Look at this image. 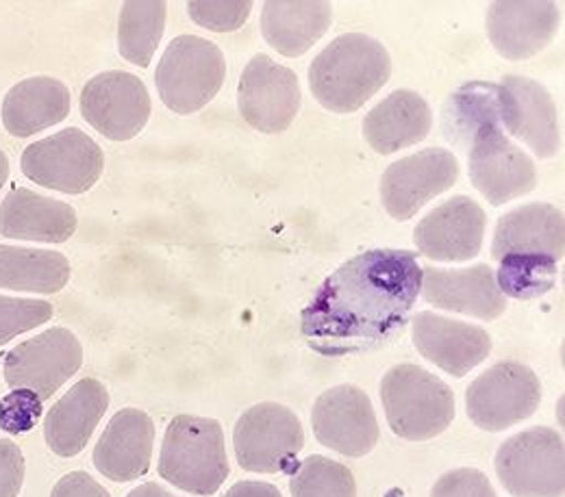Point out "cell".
<instances>
[{"label": "cell", "instance_id": "31", "mask_svg": "<svg viewBox=\"0 0 565 497\" xmlns=\"http://www.w3.org/2000/svg\"><path fill=\"white\" fill-rule=\"evenodd\" d=\"M291 497H356L353 472L322 454H311L291 472Z\"/></svg>", "mask_w": 565, "mask_h": 497}, {"label": "cell", "instance_id": "39", "mask_svg": "<svg viewBox=\"0 0 565 497\" xmlns=\"http://www.w3.org/2000/svg\"><path fill=\"white\" fill-rule=\"evenodd\" d=\"M224 497H282L281 491L275 485L268 483H253V480H244V483H235Z\"/></svg>", "mask_w": 565, "mask_h": 497}, {"label": "cell", "instance_id": "17", "mask_svg": "<svg viewBox=\"0 0 565 497\" xmlns=\"http://www.w3.org/2000/svg\"><path fill=\"white\" fill-rule=\"evenodd\" d=\"M562 11L551 0H498L488 11V35L509 62L540 55L557 35Z\"/></svg>", "mask_w": 565, "mask_h": 497}, {"label": "cell", "instance_id": "32", "mask_svg": "<svg viewBox=\"0 0 565 497\" xmlns=\"http://www.w3.org/2000/svg\"><path fill=\"white\" fill-rule=\"evenodd\" d=\"M495 283L502 295L533 300L557 283V261L548 257H502Z\"/></svg>", "mask_w": 565, "mask_h": 497}, {"label": "cell", "instance_id": "10", "mask_svg": "<svg viewBox=\"0 0 565 497\" xmlns=\"http://www.w3.org/2000/svg\"><path fill=\"white\" fill-rule=\"evenodd\" d=\"M103 168L100 145L76 127L31 143L22 152V174L29 181L71 196L89 192Z\"/></svg>", "mask_w": 565, "mask_h": 497}, {"label": "cell", "instance_id": "20", "mask_svg": "<svg viewBox=\"0 0 565 497\" xmlns=\"http://www.w3.org/2000/svg\"><path fill=\"white\" fill-rule=\"evenodd\" d=\"M424 300L437 309L470 315L483 322H494L507 311V298L495 283V272L486 266H472L463 270L423 268Z\"/></svg>", "mask_w": 565, "mask_h": 497}, {"label": "cell", "instance_id": "28", "mask_svg": "<svg viewBox=\"0 0 565 497\" xmlns=\"http://www.w3.org/2000/svg\"><path fill=\"white\" fill-rule=\"evenodd\" d=\"M71 281V263L62 252L0 246V289L57 293Z\"/></svg>", "mask_w": 565, "mask_h": 497}, {"label": "cell", "instance_id": "26", "mask_svg": "<svg viewBox=\"0 0 565 497\" xmlns=\"http://www.w3.org/2000/svg\"><path fill=\"white\" fill-rule=\"evenodd\" d=\"M433 127L430 107L412 89H396L363 120V136L379 154H394L423 142Z\"/></svg>", "mask_w": 565, "mask_h": 497}, {"label": "cell", "instance_id": "3", "mask_svg": "<svg viewBox=\"0 0 565 497\" xmlns=\"http://www.w3.org/2000/svg\"><path fill=\"white\" fill-rule=\"evenodd\" d=\"M224 432L215 420L179 415L161 443L159 476L194 496H213L228 478Z\"/></svg>", "mask_w": 565, "mask_h": 497}, {"label": "cell", "instance_id": "15", "mask_svg": "<svg viewBox=\"0 0 565 497\" xmlns=\"http://www.w3.org/2000/svg\"><path fill=\"white\" fill-rule=\"evenodd\" d=\"M498 116L504 129L540 159H551L559 152L562 129L557 107L542 83L507 74L498 85Z\"/></svg>", "mask_w": 565, "mask_h": 497}, {"label": "cell", "instance_id": "16", "mask_svg": "<svg viewBox=\"0 0 565 497\" xmlns=\"http://www.w3.org/2000/svg\"><path fill=\"white\" fill-rule=\"evenodd\" d=\"M316 439L349 458H361L379 443V422L367 393L354 385L324 391L311 411Z\"/></svg>", "mask_w": 565, "mask_h": 497}, {"label": "cell", "instance_id": "1", "mask_svg": "<svg viewBox=\"0 0 565 497\" xmlns=\"http://www.w3.org/2000/svg\"><path fill=\"white\" fill-rule=\"evenodd\" d=\"M423 287L409 250H367L320 284L300 315V331L318 355L340 358L374 350L403 333Z\"/></svg>", "mask_w": 565, "mask_h": 497}, {"label": "cell", "instance_id": "19", "mask_svg": "<svg viewBox=\"0 0 565 497\" xmlns=\"http://www.w3.org/2000/svg\"><path fill=\"white\" fill-rule=\"evenodd\" d=\"M418 353L446 374L463 378L492 353V337L481 326L423 311L412 322Z\"/></svg>", "mask_w": 565, "mask_h": 497}, {"label": "cell", "instance_id": "29", "mask_svg": "<svg viewBox=\"0 0 565 497\" xmlns=\"http://www.w3.org/2000/svg\"><path fill=\"white\" fill-rule=\"evenodd\" d=\"M166 9L163 0H129L122 4L118 20V51L129 64L138 68L150 66L166 31Z\"/></svg>", "mask_w": 565, "mask_h": 497}, {"label": "cell", "instance_id": "18", "mask_svg": "<svg viewBox=\"0 0 565 497\" xmlns=\"http://www.w3.org/2000/svg\"><path fill=\"white\" fill-rule=\"evenodd\" d=\"M486 212L468 196H455L424 215L414 230L420 255L439 263H463L483 248Z\"/></svg>", "mask_w": 565, "mask_h": 497}, {"label": "cell", "instance_id": "12", "mask_svg": "<svg viewBox=\"0 0 565 497\" xmlns=\"http://www.w3.org/2000/svg\"><path fill=\"white\" fill-rule=\"evenodd\" d=\"M83 365V348L68 328H51L18 344L4 356V380L11 389H31L53 398Z\"/></svg>", "mask_w": 565, "mask_h": 497}, {"label": "cell", "instance_id": "11", "mask_svg": "<svg viewBox=\"0 0 565 497\" xmlns=\"http://www.w3.org/2000/svg\"><path fill=\"white\" fill-rule=\"evenodd\" d=\"M81 116L107 140L129 142L150 118L148 89L131 72H103L83 87Z\"/></svg>", "mask_w": 565, "mask_h": 497}, {"label": "cell", "instance_id": "41", "mask_svg": "<svg viewBox=\"0 0 565 497\" xmlns=\"http://www.w3.org/2000/svg\"><path fill=\"white\" fill-rule=\"evenodd\" d=\"M7 176H9V159H7V154L0 150V187L7 183Z\"/></svg>", "mask_w": 565, "mask_h": 497}, {"label": "cell", "instance_id": "23", "mask_svg": "<svg viewBox=\"0 0 565 497\" xmlns=\"http://www.w3.org/2000/svg\"><path fill=\"white\" fill-rule=\"evenodd\" d=\"M107 409L109 393L105 385L96 378L78 380L44 418V439L49 447L64 458L81 454Z\"/></svg>", "mask_w": 565, "mask_h": 497}, {"label": "cell", "instance_id": "2", "mask_svg": "<svg viewBox=\"0 0 565 497\" xmlns=\"http://www.w3.org/2000/svg\"><path fill=\"white\" fill-rule=\"evenodd\" d=\"M392 74L387 48L363 33L335 37L309 66V87L316 100L333 114L361 109Z\"/></svg>", "mask_w": 565, "mask_h": 497}, {"label": "cell", "instance_id": "34", "mask_svg": "<svg viewBox=\"0 0 565 497\" xmlns=\"http://www.w3.org/2000/svg\"><path fill=\"white\" fill-rule=\"evenodd\" d=\"M188 11L196 24L210 31L233 33L242 29L244 22L250 18L253 2L250 0H235V2L233 0H222V2L192 0L188 2Z\"/></svg>", "mask_w": 565, "mask_h": 497}, {"label": "cell", "instance_id": "38", "mask_svg": "<svg viewBox=\"0 0 565 497\" xmlns=\"http://www.w3.org/2000/svg\"><path fill=\"white\" fill-rule=\"evenodd\" d=\"M51 497H111L109 491L98 485L89 474L85 472H72L68 476H64Z\"/></svg>", "mask_w": 565, "mask_h": 497}, {"label": "cell", "instance_id": "33", "mask_svg": "<svg viewBox=\"0 0 565 497\" xmlns=\"http://www.w3.org/2000/svg\"><path fill=\"white\" fill-rule=\"evenodd\" d=\"M55 309L46 300L31 298H11L0 295V346L13 337L29 333L53 317Z\"/></svg>", "mask_w": 565, "mask_h": 497}, {"label": "cell", "instance_id": "40", "mask_svg": "<svg viewBox=\"0 0 565 497\" xmlns=\"http://www.w3.org/2000/svg\"><path fill=\"white\" fill-rule=\"evenodd\" d=\"M127 497H174L168 489H163L161 485H157V483H146V485H140L138 489H134L131 494Z\"/></svg>", "mask_w": 565, "mask_h": 497}, {"label": "cell", "instance_id": "27", "mask_svg": "<svg viewBox=\"0 0 565 497\" xmlns=\"http://www.w3.org/2000/svg\"><path fill=\"white\" fill-rule=\"evenodd\" d=\"M331 20L333 7L327 0H268L262 33L285 57H300L329 31Z\"/></svg>", "mask_w": 565, "mask_h": 497}, {"label": "cell", "instance_id": "5", "mask_svg": "<svg viewBox=\"0 0 565 497\" xmlns=\"http://www.w3.org/2000/svg\"><path fill=\"white\" fill-rule=\"evenodd\" d=\"M224 76L226 62L213 42L199 35H179L166 48L154 83L170 111L190 116L212 102L222 89Z\"/></svg>", "mask_w": 565, "mask_h": 497}, {"label": "cell", "instance_id": "7", "mask_svg": "<svg viewBox=\"0 0 565 497\" xmlns=\"http://www.w3.org/2000/svg\"><path fill=\"white\" fill-rule=\"evenodd\" d=\"M466 152L472 185L492 207H502L504 203L522 198L535 190V163L502 133L498 111L475 129Z\"/></svg>", "mask_w": 565, "mask_h": 497}, {"label": "cell", "instance_id": "35", "mask_svg": "<svg viewBox=\"0 0 565 497\" xmlns=\"http://www.w3.org/2000/svg\"><path fill=\"white\" fill-rule=\"evenodd\" d=\"M44 413V400L31 389H11L0 400V428L9 434H24L38 426Z\"/></svg>", "mask_w": 565, "mask_h": 497}, {"label": "cell", "instance_id": "6", "mask_svg": "<svg viewBox=\"0 0 565 497\" xmlns=\"http://www.w3.org/2000/svg\"><path fill=\"white\" fill-rule=\"evenodd\" d=\"M495 474L513 497H564V439L553 428L509 436L495 452Z\"/></svg>", "mask_w": 565, "mask_h": 497}, {"label": "cell", "instance_id": "36", "mask_svg": "<svg viewBox=\"0 0 565 497\" xmlns=\"http://www.w3.org/2000/svg\"><path fill=\"white\" fill-rule=\"evenodd\" d=\"M430 497H498L490 478L472 467H461L444 474L433 491Z\"/></svg>", "mask_w": 565, "mask_h": 497}, {"label": "cell", "instance_id": "4", "mask_svg": "<svg viewBox=\"0 0 565 497\" xmlns=\"http://www.w3.org/2000/svg\"><path fill=\"white\" fill-rule=\"evenodd\" d=\"M381 402L392 432L407 441L439 436L455 420V393L420 365L392 367L381 382Z\"/></svg>", "mask_w": 565, "mask_h": 497}, {"label": "cell", "instance_id": "14", "mask_svg": "<svg viewBox=\"0 0 565 497\" xmlns=\"http://www.w3.org/2000/svg\"><path fill=\"white\" fill-rule=\"evenodd\" d=\"M457 179V156L444 148H426L387 168L381 179L383 207L394 219H412L428 201L448 192Z\"/></svg>", "mask_w": 565, "mask_h": 497}, {"label": "cell", "instance_id": "13", "mask_svg": "<svg viewBox=\"0 0 565 497\" xmlns=\"http://www.w3.org/2000/svg\"><path fill=\"white\" fill-rule=\"evenodd\" d=\"M298 76L268 55H255L242 72L237 105L242 118L259 133L277 136L291 127L300 111Z\"/></svg>", "mask_w": 565, "mask_h": 497}, {"label": "cell", "instance_id": "8", "mask_svg": "<svg viewBox=\"0 0 565 497\" xmlns=\"http://www.w3.org/2000/svg\"><path fill=\"white\" fill-rule=\"evenodd\" d=\"M235 458L253 474H291L305 447V430L294 411L277 402L248 409L233 428Z\"/></svg>", "mask_w": 565, "mask_h": 497}, {"label": "cell", "instance_id": "25", "mask_svg": "<svg viewBox=\"0 0 565 497\" xmlns=\"http://www.w3.org/2000/svg\"><path fill=\"white\" fill-rule=\"evenodd\" d=\"M71 91L53 76H33L9 89L2 125L13 138H31L71 116Z\"/></svg>", "mask_w": 565, "mask_h": 497}, {"label": "cell", "instance_id": "22", "mask_svg": "<svg viewBox=\"0 0 565 497\" xmlns=\"http://www.w3.org/2000/svg\"><path fill=\"white\" fill-rule=\"evenodd\" d=\"M564 214L553 205H524L502 215L495 224L492 259L548 257L562 261L565 250Z\"/></svg>", "mask_w": 565, "mask_h": 497}, {"label": "cell", "instance_id": "37", "mask_svg": "<svg viewBox=\"0 0 565 497\" xmlns=\"http://www.w3.org/2000/svg\"><path fill=\"white\" fill-rule=\"evenodd\" d=\"M24 483V454L11 439H0V497H18Z\"/></svg>", "mask_w": 565, "mask_h": 497}, {"label": "cell", "instance_id": "30", "mask_svg": "<svg viewBox=\"0 0 565 497\" xmlns=\"http://www.w3.org/2000/svg\"><path fill=\"white\" fill-rule=\"evenodd\" d=\"M498 111V85L472 80L459 87L446 102L441 114L444 138L466 150L475 129Z\"/></svg>", "mask_w": 565, "mask_h": 497}, {"label": "cell", "instance_id": "21", "mask_svg": "<svg viewBox=\"0 0 565 497\" xmlns=\"http://www.w3.org/2000/svg\"><path fill=\"white\" fill-rule=\"evenodd\" d=\"M154 424L140 409L116 413L94 447V467L114 483L141 478L152 458Z\"/></svg>", "mask_w": 565, "mask_h": 497}, {"label": "cell", "instance_id": "9", "mask_svg": "<svg viewBox=\"0 0 565 497\" xmlns=\"http://www.w3.org/2000/svg\"><path fill=\"white\" fill-rule=\"evenodd\" d=\"M542 402V382L535 371L518 360L495 363L466 391L472 424L500 432L535 415Z\"/></svg>", "mask_w": 565, "mask_h": 497}, {"label": "cell", "instance_id": "24", "mask_svg": "<svg viewBox=\"0 0 565 497\" xmlns=\"http://www.w3.org/2000/svg\"><path fill=\"white\" fill-rule=\"evenodd\" d=\"M78 217L71 205L18 187L0 205V235L42 244H64L76 230Z\"/></svg>", "mask_w": 565, "mask_h": 497}]
</instances>
